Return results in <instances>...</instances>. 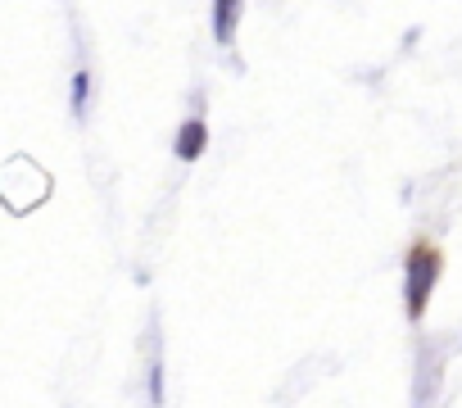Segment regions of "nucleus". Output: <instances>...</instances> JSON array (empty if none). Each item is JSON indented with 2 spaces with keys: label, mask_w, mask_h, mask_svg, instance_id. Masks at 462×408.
Returning a JSON list of instances; mask_svg holds the SVG:
<instances>
[{
  "label": "nucleus",
  "mask_w": 462,
  "mask_h": 408,
  "mask_svg": "<svg viewBox=\"0 0 462 408\" xmlns=\"http://www.w3.org/2000/svg\"><path fill=\"white\" fill-rule=\"evenodd\" d=\"M439 273H444V250L435 246V241H426V236H417L412 241V250H408V259H403V309H408V322H421L426 318V304H430V295H435V282H439Z\"/></svg>",
  "instance_id": "1"
},
{
  "label": "nucleus",
  "mask_w": 462,
  "mask_h": 408,
  "mask_svg": "<svg viewBox=\"0 0 462 408\" xmlns=\"http://www.w3.org/2000/svg\"><path fill=\"white\" fill-rule=\"evenodd\" d=\"M204 145H208V123H204V118H186V123L177 127L172 154H177L181 163H195V159L204 154Z\"/></svg>",
  "instance_id": "2"
},
{
  "label": "nucleus",
  "mask_w": 462,
  "mask_h": 408,
  "mask_svg": "<svg viewBox=\"0 0 462 408\" xmlns=\"http://www.w3.org/2000/svg\"><path fill=\"white\" fill-rule=\"evenodd\" d=\"M241 14H245V0H213V42H217V46L236 42Z\"/></svg>",
  "instance_id": "3"
},
{
  "label": "nucleus",
  "mask_w": 462,
  "mask_h": 408,
  "mask_svg": "<svg viewBox=\"0 0 462 408\" xmlns=\"http://www.w3.org/2000/svg\"><path fill=\"white\" fill-rule=\"evenodd\" d=\"M87 91H91V73H78L73 78V114L87 109Z\"/></svg>",
  "instance_id": "4"
}]
</instances>
